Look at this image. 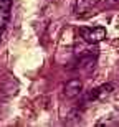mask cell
I'll return each instance as SVG.
<instances>
[{
    "mask_svg": "<svg viewBox=\"0 0 119 127\" xmlns=\"http://www.w3.org/2000/svg\"><path fill=\"white\" fill-rule=\"evenodd\" d=\"M79 35L86 43L96 45L106 38V28L104 27H83L79 28Z\"/></svg>",
    "mask_w": 119,
    "mask_h": 127,
    "instance_id": "cell-1",
    "label": "cell"
},
{
    "mask_svg": "<svg viewBox=\"0 0 119 127\" xmlns=\"http://www.w3.org/2000/svg\"><path fill=\"white\" fill-rule=\"evenodd\" d=\"M10 8H12V0H0V36L10 20Z\"/></svg>",
    "mask_w": 119,
    "mask_h": 127,
    "instance_id": "cell-2",
    "label": "cell"
},
{
    "mask_svg": "<svg viewBox=\"0 0 119 127\" xmlns=\"http://www.w3.org/2000/svg\"><path fill=\"white\" fill-rule=\"evenodd\" d=\"M81 89H83V84H81L79 79H70L66 84H65L63 94L66 96L68 99H73V97H76V96H79Z\"/></svg>",
    "mask_w": 119,
    "mask_h": 127,
    "instance_id": "cell-3",
    "label": "cell"
},
{
    "mask_svg": "<svg viewBox=\"0 0 119 127\" xmlns=\"http://www.w3.org/2000/svg\"><path fill=\"white\" fill-rule=\"evenodd\" d=\"M99 0H76V12L78 13H84L91 7H94Z\"/></svg>",
    "mask_w": 119,
    "mask_h": 127,
    "instance_id": "cell-4",
    "label": "cell"
},
{
    "mask_svg": "<svg viewBox=\"0 0 119 127\" xmlns=\"http://www.w3.org/2000/svg\"><path fill=\"white\" fill-rule=\"evenodd\" d=\"M113 89H114V86L109 84V83H108V84L99 86V88H98V91H99V99H103L104 96H109L111 93H113Z\"/></svg>",
    "mask_w": 119,
    "mask_h": 127,
    "instance_id": "cell-5",
    "label": "cell"
},
{
    "mask_svg": "<svg viewBox=\"0 0 119 127\" xmlns=\"http://www.w3.org/2000/svg\"><path fill=\"white\" fill-rule=\"evenodd\" d=\"M108 5H119V0H106Z\"/></svg>",
    "mask_w": 119,
    "mask_h": 127,
    "instance_id": "cell-6",
    "label": "cell"
}]
</instances>
